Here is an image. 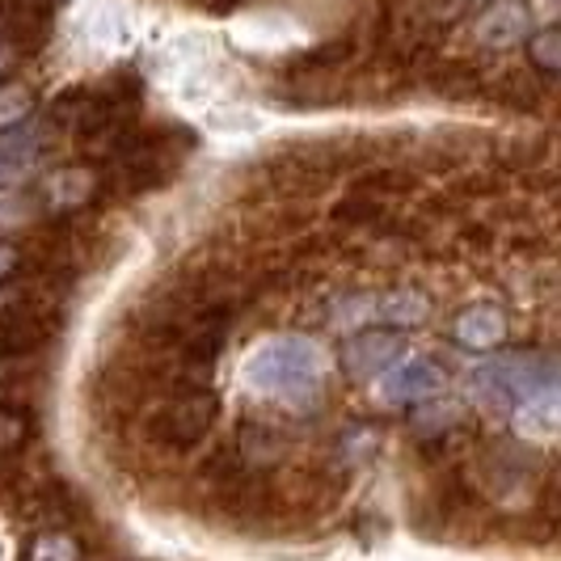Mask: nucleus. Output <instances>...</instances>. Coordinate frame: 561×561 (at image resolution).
Segmentation results:
<instances>
[{
    "instance_id": "obj_1",
    "label": "nucleus",
    "mask_w": 561,
    "mask_h": 561,
    "mask_svg": "<svg viewBox=\"0 0 561 561\" xmlns=\"http://www.w3.org/2000/svg\"><path fill=\"white\" fill-rule=\"evenodd\" d=\"M321 351L317 342L300 334H283L266 337L250 359H245V385L253 393H271V397H300L312 393L317 380H321Z\"/></svg>"
},
{
    "instance_id": "obj_2",
    "label": "nucleus",
    "mask_w": 561,
    "mask_h": 561,
    "mask_svg": "<svg viewBox=\"0 0 561 561\" xmlns=\"http://www.w3.org/2000/svg\"><path fill=\"white\" fill-rule=\"evenodd\" d=\"M473 393L490 410H519L528 401L558 393V364L545 355H503L478 367L473 376Z\"/></svg>"
},
{
    "instance_id": "obj_3",
    "label": "nucleus",
    "mask_w": 561,
    "mask_h": 561,
    "mask_svg": "<svg viewBox=\"0 0 561 561\" xmlns=\"http://www.w3.org/2000/svg\"><path fill=\"white\" fill-rule=\"evenodd\" d=\"M216 414H220V397L207 389H186L152 419V439L173 451H191L211 435Z\"/></svg>"
},
{
    "instance_id": "obj_4",
    "label": "nucleus",
    "mask_w": 561,
    "mask_h": 561,
    "mask_svg": "<svg viewBox=\"0 0 561 561\" xmlns=\"http://www.w3.org/2000/svg\"><path fill=\"white\" fill-rule=\"evenodd\" d=\"M448 389V371L435 359H410L385 371L380 380V401L389 405H422V401H439Z\"/></svg>"
},
{
    "instance_id": "obj_5",
    "label": "nucleus",
    "mask_w": 561,
    "mask_h": 561,
    "mask_svg": "<svg viewBox=\"0 0 561 561\" xmlns=\"http://www.w3.org/2000/svg\"><path fill=\"white\" fill-rule=\"evenodd\" d=\"M528 34H533V9L524 0H494V4L481 9L478 22H473V38L485 51L519 47Z\"/></svg>"
},
{
    "instance_id": "obj_6",
    "label": "nucleus",
    "mask_w": 561,
    "mask_h": 561,
    "mask_svg": "<svg viewBox=\"0 0 561 561\" xmlns=\"http://www.w3.org/2000/svg\"><path fill=\"white\" fill-rule=\"evenodd\" d=\"M401 351H405V337L397 330H359L342 346V367L351 380H367V376L389 371Z\"/></svg>"
},
{
    "instance_id": "obj_7",
    "label": "nucleus",
    "mask_w": 561,
    "mask_h": 561,
    "mask_svg": "<svg viewBox=\"0 0 561 561\" xmlns=\"http://www.w3.org/2000/svg\"><path fill=\"white\" fill-rule=\"evenodd\" d=\"M451 337L465 351H494V346L506 342V312L499 305H490V300L465 305L451 317Z\"/></svg>"
},
{
    "instance_id": "obj_8",
    "label": "nucleus",
    "mask_w": 561,
    "mask_h": 561,
    "mask_svg": "<svg viewBox=\"0 0 561 561\" xmlns=\"http://www.w3.org/2000/svg\"><path fill=\"white\" fill-rule=\"evenodd\" d=\"M51 334H56L51 317H43L34 309H18L9 317H0V364L4 359H26L34 351H43L51 342Z\"/></svg>"
},
{
    "instance_id": "obj_9",
    "label": "nucleus",
    "mask_w": 561,
    "mask_h": 561,
    "mask_svg": "<svg viewBox=\"0 0 561 561\" xmlns=\"http://www.w3.org/2000/svg\"><path fill=\"white\" fill-rule=\"evenodd\" d=\"M93 195H98V173L89 165L56 169V173L43 182V207H47L51 216H72V211H81Z\"/></svg>"
},
{
    "instance_id": "obj_10",
    "label": "nucleus",
    "mask_w": 561,
    "mask_h": 561,
    "mask_svg": "<svg viewBox=\"0 0 561 561\" xmlns=\"http://www.w3.org/2000/svg\"><path fill=\"white\" fill-rule=\"evenodd\" d=\"M228 342V312L225 309H207L195 325L182 334V359L191 367H211L220 359Z\"/></svg>"
},
{
    "instance_id": "obj_11",
    "label": "nucleus",
    "mask_w": 561,
    "mask_h": 561,
    "mask_svg": "<svg viewBox=\"0 0 561 561\" xmlns=\"http://www.w3.org/2000/svg\"><path fill=\"white\" fill-rule=\"evenodd\" d=\"M528 64L545 77H558L561 72V30L558 26H540L528 34Z\"/></svg>"
},
{
    "instance_id": "obj_12",
    "label": "nucleus",
    "mask_w": 561,
    "mask_h": 561,
    "mask_svg": "<svg viewBox=\"0 0 561 561\" xmlns=\"http://www.w3.org/2000/svg\"><path fill=\"white\" fill-rule=\"evenodd\" d=\"M34 111V89L22 81H0V131L22 127Z\"/></svg>"
},
{
    "instance_id": "obj_13",
    "label": "nucleus",
    "mask_w": 561,
    "mask_h": 561,
    "mask_svg": "<svg viewBox=\"0 0 561 561\" xmlns=\"http://www.w3.org/2000/svg\"><path fill=\"white\" fill-rule=\"evenodd\" d=\"M43 203L26 191H0V232H13V228H26L38 220Z\"/></svg>"
},
{
    "instance_id": "obj_14",
    "label": "nucleus",
    "mask_w": 561,
    "mask_h": 561,
    "mask_svg": "<svg viewBox=\"0 0 561 561\" xmlns=\"http://www.w3.org/2000/svg\"><path fill=\"white\" fill-rule=\"evenodd\" d=\"M26 561H81V545L68 533H38L26 545Z\"/></svg>"
},
{
    "instance_id": "obj_15",
    "label": "nucleus",
    "mask_w": 561,
    "mask_h": 561,
    "mask_svg": "<svg viewBox=\"0 0 561 561\" xmlns=\"http://www.w3.org/2000/svg\"><path fill=\"white\" fill-rule=\"evenodd\" d=\"M351 38H334V43H325V47H312L305 51L300 59H291V72H321V68H337V64H346L351 59Z\"/></svg>"
},
{
    "instance_id": "obj_16",
    "label": "nucleus",
    "mask_w": 561,
    "mask_h": 561,
    "mask_svg": "<svg viewBox=\"0 0 561 561\" xmlns=\"http://www.w3.org/2000/svg\"><path fill=\"white\" fill-rule=\"evenodd\" d=\"M380 312H385L393 325H419L422 317L431 312V305L422 300L419 291H397V296H389V300L380 305Z\"/></svg>"
},
{
    "instance_id": "obj_17",
    "label": "nucleus",
    "mask_w": 561,
    "mask_h": 561,
    "mask_svg": "<svg viewBox=\"0 0 561 561\" xmlns=\"http://www.w3.org/2000/svg\"><path fill=\"white\" fill-rule=\"evenodd\" d=\"M26 439H30L26 414H18V410H4V405H0V456H13Z\"/></svg>"
},
{
    "instance_id": "obj_18",
    "label": "nucleus",
    "mask_w": 561,
    "mask_h": 561,
    "mask_svg": "<svg viewBox=\"0 0 561 561\" xmlns=\"http://www.w3.org/2000/svg\"><path fill=\"white\" fill-rule=\"evenodd\" d=\"M241 451L250 460H275L279 456V439L271 435V426H245L241 431Z\"/></svg>"
},
{
    "instance_id": "obj_19",
    "label": "nucleus",
    "mask_w": 561,
    "mask_h": 561,
    "mask_svg": "<svg viewBox=\"0 0 561 561\" xmlns=\"http://www.w3.org/2000/svg\"><path fill=\"white\" fill-rule=\"evenodd\" d=\"M22 266V253L13 250L9 241H0V283H9L13 279V271Z\"/></svg>"
},
{
    "instance_id": "obj_20",
    "label": "nucleus",
    "mask_w": 561,
    "mask_h": 561,
    "mask_svg": "<svg viewBox=\"0 0 561 561\" xmlns=\"http://www.w3.org/2000/svg\"><path fill=\"white\" fill-rule=\"evenodd\" d=\"M26 309V300H22V291H13L9 283H0V317H9V312Z\"/></svg>"
},
{
    "instance_id": "obj_21",
    "label": "nucleus",
    "mask_w": 561,
    "mask_h": 561,
    "mask_svg": "<svg viewBox=\"0 0 561 561\" xmlns=\"http://www.w3.org/2000/svg\"><path fill=\"white\" fill-rule=\"evenodd\" d=\"M13 51H18V47H13L9 38H0V77L9 72V64H13Z\"/></svg>"
},
{
    "instance_id": "obj_22",
    "label": "nucleus",
    "mask_w": 561,
    "mask_h": 561,
    "mask_svg": "<svg viewBox=\"0 0 561 561\" xmlns=\"http://www.w3.org/2000/svg\"><path fill=\"white\" fill-rule=\"evenodd\" d=\"M198 4H203V9H211V13H232L241 0H198Z\"/></svg>"
},
{
    "instance_id": "obj_23",
    "label": "nucleus",
    "mask_w": 561,
    "mask_h": 561,
    "mask_svg": "<svg viewBox=\"0 0 561 561\" xmlns=\"http://www.w3.org/2000/svg\"><path fill=\"white\" fill-rule=\"evenodd\" d=\"M9 178H18V165H13V161H4V152H0V186H4Z\"/></svg>"
}]
</instances>
